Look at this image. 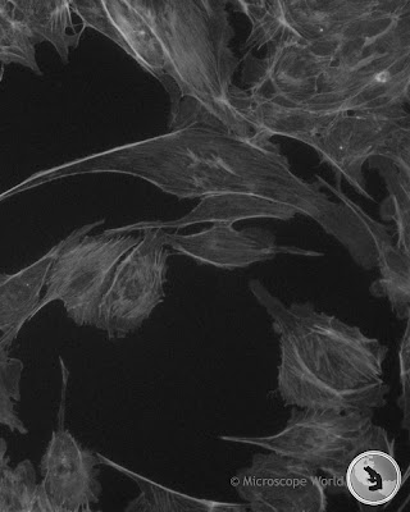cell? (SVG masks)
<instances>
[{"instance_id": "cell-6", "label": "cell", "mask_w": 410, "mask_h": 512, "mask_svg": "<svg viewBox=\"0 0 410 512\" xmlns=\"http://www.w3.org/2000/svg\"><path fill=\"white\" fill-rule=\"evenodd\" d=\"M309 146L335 173L337 184L345 180L364 198L373 200L363 172L369 160L384 158L410 173V114H337Z\"/></svg>"}, {"instance_id": "cell-10", "label": "cell", "mask_w": 410, "mask_h": 512, "mask_svg": "<svg viewBox=\"0 0 410 512\" xmlns=\"http://www.w3.org/2000/svg\"><path fill=\"white\" fill-rule=\"evenodd\" d=\"M162 240L167 248L175 250L176 253L188 256L200 264L227 271L268 262L280 254L322 255L317 251L279 245L275 233L264 228L236 230L234 224L230 223L212 224L207 230L191 235L162 230Z\"/></svg>"}, {"instance_id": "cell-15", "label": "cell", "mask_w": 410, "mask_h": 512, "mask_svg": "<svg viewBox=\"0 0 410 512\" xmlns=\"http://www.w3.org/2000/svg\"><path fill=\"white\" fill-rule=\"evenodd\" d=\"M13 13L35 45L49 43L65 64L70 62L71 49L80 45L84 30L74 25V12L67 0H17Z\"/></svg>"}, {"instance_id": "cell-7", "label": "cell", "mask_w": 410, "mask_h": 512, "mask_svg": "<svg viewBox=\"0 0 410 512\" xmlns=\"http://www.w3.org/2000/svg\"><path fill=\"white\" fill-rule=\"evenodd\" d=\"M140 240L127 251L113 274L95 327L109 340H120L138 331L166 297L168 259L171 253L162 230L140 232Z\"/></svg>"}, {"instance_id": "cell-1", "label": "cell", "mask_w": 410, "mask_h": 512, "mask_svg": "<svg viewBox=\"0 0 410 512\" xmlns=\"http://www.w3.org/2000/svg\"><path fill=\"white\" fill-rule=\"evenodd\" d=\"M113 173L149 182L177 199L244 194L276 201L313 219L364 269L377 267L371 232L318 184L300 178L266 137H241L225 128L190 126L90 154L27 178L12 194L80 175Z\"/></svg>"}, {"instance_id": "cell-9", "label": "cell", "mask_w": 410, "mask_h": 512, "mask_svg": "<svg viewBox=\"0 0 410 512\" xmlns=\"http://www.w3.org/2000/svg\"><path fill=\"white\" fill-rule=\"evenodd\" d=\"M97 452L88 450L65 427V399L59 424L41 459L38 512H91L99 504L102 484Z\"/></svg>"}, {"instance_id": "cell-20", "label": "cell", "mask_w": 410, "mask_h": 512, "mask_svg": "<svg viewBox=\"0 0 410 512\" xmlns=\"http://www.w3.org/2000/svg\"><path fill=\"white\" fill-rule=\"evenodd\" d=\"M13 338L3 335L0 338V424L9 431L29 434L24 420L17 413V404L21 401V379L25 365L20 359L9 355Z\"/></svg>"}, {"instance_id": "cell-13", "label": "cell", "mask_w": 410, "mask_h": 512, "mask_svg": "<svg viewBox=\"0 0 410 512\" xmlns=\"http://www.w3.org/2000/svg\"><path fill=\"white\" fill-rule=\"evenodd\" d=\"M299 213L294 208L276 201L244 194L214 195L200 199L199 204L186 216L173 221H145L108 230L109 233H135L145 230H181L200 223H230L249 219H277L290 221Z\"/></svg>"}, {"instance_id": "cell-14", "label": "cell", "mask_w": 410, "mask_h": 512, "mask_svg": "<svg viewBox=\"0 0 410 512\" xmlns=\"http://www.w3.org/2000/svg\"><path fill=\"white\" fill-rule=\"evenodd\" d=\"M59 244L35 263L13 274H0V332L16 340L18 333L38 314L41 291Z\"/></svg>"}, {"instance_id": "cell-18", "label": "cell", "mask_w": 410, "mask_h": 512, "mask_svg": "<svg viewBox=\"0 0 410 512\" xmlns=\"http://www.w3.org/2000/svg\"><path fill=\"white\" fill-rule=\"evenodd\" d=\"M7 442L0 438V512H38L39 483L30 460L9 466Z\"/></svg>"}, {"instance_id": "cell-19", "label": "cell", "mask_w": 410, "mask_h": 512, "mask_svg": "<svg viewBox=\"0 0 410 512\" xmlns=\"http://www.w3.org/2000/svg\"><path fill=\"white\" fill-rule=\"evenodd\" d=\"M369 167L376 169L384 178L389 198L381 207V216L385 221H393L398 230L396 245L409 255L410 226V173L402 171L384 158H373Z\"/></svg>"}, {"instance_id": "cell-11", "label": "cell", "mask_w": 410, "mask_h": 512, "mask_svg": "<svg viewBox=\"0 0 410 512\" xmlns=\"http://www.w3.org/2000/svg\"><path fill=\"white\" fill-rule=\"evenodd\" d=\"M232 105L241 120L253 134L273 139L287 137L305 145H311L337 114H321L305 111L277 100L249 93L234 86Z\"/></svg>"}, {"instance_id": "cell-16", "label": "cell", "mask_w": 410, "mask_h": 512, "mask_svg": "<svg viewBox=\"0 0 410 512\" xmlns=\"http://www.w3.org/2000/svg\"><path fill=\"white\" fill-rule=\"evenodd\" d=\"M402 468L394 454L369 450L349 464L344 475V488L359 504L380 507L389 504L403 487Z\"/></svg>"}, {"instance_id": "cell-17", "label": "cell", "mask_w": 410, "mask_h": 512, "mask_svg": "<svg viewBox=\"0 0 410 512\" xmlns=\"http://www.w3.org/2000/svg\"><path fill=\"white\" fill-rule=\"evenodd\" d=\"M100 464H106L117 472L125 474L126 477L134 480L140 489L139 496L134 498L126 507L127 512H244L249 511L244 504H225V502H216L203 500V498L191 497L185 493L172 491V489L163 487L161 484L153 482L141 475L123 468V466L113 463L106 456L98 454Z\"/></svg>"}, {"instance_id": "cell-3", "label": "cell", "mask_w": 410, "mask_h": 512, "mask_svg": "<svg viewBox=\"0 0 410 512\" xmlns=\"http://www.w3.org/2000/svg\"><path fill=\"white\" fill-rule=\"evenodd\" d=\"M249 291L279 337L276 393L294 409L373 413L386 405L387 347L311 303H282L261 281Z\"/></svg>"}, {"instance_id": "cell-4", "label": "cell", "mask_w": 410, "mask_h": 512, "mask_svg": "<svg viewBox=\"0 0 410 512\" xmlns=\"http://www.w3.org/2000/svg\"><path fill=\"white\" fill-rule=\"evenodd\" d=\"M293 457L344 487L346 469L359 454L381 450L395 455V441L373 422L372 413L294 409L279 433L264 437L221 436Z\"/></svg>"}, {"instance_id": "cell-8", "label": "cell", "mask_w": 410, "mask_h": 512, "mask_svg": "<svg viewBox=\"0 0 410 512\" xmlns=\"http://www.w3.org/2000/svg\"><path fill=\"white\" fill-rule=\"evenodd\" d=\"M241 501L255 512H323L326 484L311 466L277 452H259L231 479Z\"/></svg>"}, {"instance_id": "cell-2", "label": "cell", "mask_w": 410, "mask_h": 512, "mask_svg": "<svg viewBox=\"0 0 410 512\" xmlns=\"http://www.w3.org/2000/svg\"><path fill=\"white\" fill-rule=\"evenodd\" d=\"M81 29L106 36L161 84L170 98L168 130L253 132L232 105L240 59L225 0H71Z\"/></svg>"}, {"instance_id": "cell-23", "label": "cell", "mask_w": 410, "mask_h": 512, "mask_svg": "<svg viewBox=\"0 0 410 512\" xmlns=\"http://www.w3.org/2000/svg\"><path fill=\"white\" fill-rule=\"evenodd\" d=\"M3 77H4V70L2 68V71H0V82H2Z\"/></svg>"}, {"instance_id": "cell-21", "label": "cell", "mask_w": 410, "mask_h": 512, "mask_svg": "<svg viewBox=\"0 0 410 512\" xmlns=\"http://www.w3.org/2000/svg\"><path fill=\"white\" fill-rule=\"evenodd\" d=\"M0 63L18 64L41 76L36 45L13 13L12 0H0Z\"/></svg>"}, {"instance_id": "cell-12", "label": "cell", "mask_w": 410, "mask_h": 512, "mask_svg": "<svg viewBox=\"0 0 410 512\" xmlns=\"http://www.w3.org/2000/svg\"><path fill=\"white\" fill-rule=\"evenodd\" d=\"M317 184L330 190L361 221L366 224L375 242L377 268L380 278L372 283L371 294L386 299L394 314L399 319H408L410 315V263L409 255L398 248L385 224L373 219L366 210L341 190L340 184L332 186L327 181L317 177Z\"/></svg>"}, {"instance_id": "cell-22", "label": "cell", "mask_w": 410, "mask_h": 512, "mask_svg": "<svg viewBox=\"0 0 410 512\" xmlns=\"http://www.w3.org/2000/svg\"><path fill=\"white\" fill-rule=\"evenodd\" d=\"M400 383L403 393L400 397V406L404 411L403 427L408 429L409 425V331L405 332L402 349H400Z\"/></svg>"}, {"instance_id": "cell-5", "label": "cell", "mask_w": 410, "mask_h": 512, "mask_svg": "<svg viewBox=\"0 0 410 512\" xmlns=\"http://www.w3.org/2000/svg\"><path fill=\"white\" fill-rule=\"evenodd\" d=\"M104 223L102 219L85 224L59 242L38 313L53 301H61L76 326L95 327L99 306L118 263L140 240V236L132 233L108 231L89 236L95 227Z\"/></svg>"}]
</instances>
